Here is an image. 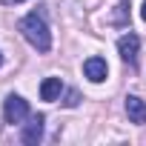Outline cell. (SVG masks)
<instances>
[{
  "mask_svg": "<svg viewBox=\"0 0 146 146\" xmlns=\"http://www.w3.org/2000/svg\"><path fill=\"white\" fill-rule=\"evenodd\" d=\"M60 92H63V80L60 78H46L43 83H40V98L43 100H60Z\"/></svg>",
  "mask_w": 146,
  "mask_h": 146,
  "instance_id": "52a82bcc",
  "label": "cell"
},
{
  "mask_svg": "<svg viewBox=\"0 0 146 146\" xmlns=\"http://www.w3.org/2000/svg\"><path fill=\"white\" fill-rule=\"evenodd\" d=\"M123 106H126V115H129V120H132V123H137V126H143V123H146V103H143L137 95H129Z\"/></svg>",
  "mask_w": 146,
  "mask_h": 146,
  "instance_id": "8992f818",
  "label": "cell"
},
{
  "mask_svg": "<svg viewBox=\"0 0 146 146\" xmlns=\"http://www.w3.org/2000/svg\"><path fill=\"white\" fill-rule=\"evenodd\" d=\"M3 117H6V123H23L26 117H29V103L20 98V95H9L6 100H3Z\"/></svg>",
  "mask_w": 146,
  "mask_h": 146,
  "instance_id": "7a4b0ae2",
  "label": "cell"
},
{
  "mask_svg": "<svg viewBox=\"0 0 146 146\" xmlns=\"http://www.w3.org/2000/svg\"><path fill=\"white\" fill-rule=\"evenodd\" d=\"M117 52H120V57L126 60V63H135L137 60V52H140V37L137 35H123L120 40H117Z\"/></svg>",
  "mask_w": 146,
  "mask_h": 146,
  "instance_id": "3957f363",
  "label": "cell"
},
{
  "mask_svg": "<svg viewBox=\"0 0 146 146\" xmlns=\"http://www.w3.org/2000/svg\"><path fill=\"white\" fill-rule=\"evenodd\" d=\"M83 75H86L92 83H103L106 75H109V66H106L103 57H89V60L83 63Z\"/></svg>",
  "mask_w": 146,
  "mask_h": 146,
  "instance_id": "277c9868",
  "label": "cell"
},
{
  "mask_svg": "<svg viewBox=\"0 0 146 146\" xmlns=\"http://www.w3.org/2000/svg\"><path fill=\"white\" fill-rule=\"evenodd\" d=\"M0 63H3V54H0Z\"/></svg>",
  "mask_w": 146,
  "mask_h": 146,
  "instance_id": "7c38bea8",
  "label": "cell"
},
{
  "mask_svg": "<svg viewBox=\"0 0 146 146\" xmlns=\"http://www.w3.org/2000/svg\"><path fill=\"white\" fill-rule=\"evenodd\" d=\"M15 3H23V0H15Z\"/></svg>",
  "mask_w": 146,
  "mask_h": 146,
  "instance_id": "8fae6325",
  "label": "cell"
},
{
  "mask_svg": "<svg viewBox=\"0 0 146 146\" xmlns=\"http://www.w3.org/2000/svg\"><path fill=\"white\" fill-rule=\"evenodd\" d=\"M140 17L146 20V0H143V9H140Z\"/></svg>",
  "mask_w": 146,
  "mask_h": 146,
  "instance_id": "30bf717a",
  "label": "cell"
},
{
  "mask_svg": "<svg viewBox=\"0 0 146 146\" xmlns=\"http://www.w3.org/2000/svg\"><path fill=\"white\" fill-rule=\"evenodd\" d=\"M43 115H35V117H29V123L23 126V135H20V140L23 143H29V146H35L40 137H43Z\"/></svg>",
  "mask_w": 146,
  "mask_h": 146,
  "instance_id": "5b68a950",
  "label": "cell"
},
{
  "mask_svg": "<svg viewBox=\"0 0 146 146\" xmlns=\"http://www.w3.org/2000/svg\"><path fill=\"white\" fill-rule=\"evenodd\" d=\"M78 103H80V92H78V89H69L66 98H63V106H66V109H75Z\"/></svg>",
  "mask_w": 146,
  "mask_h": 146,
  "instance_id": "9c48e42d",
  "label": "cell"
},
{
  "mask_svg": "<svg viewBox=\"0 0 146 146\" xmlns=\"http://www.w3.org/2000/svg\"><path fill=\"white\" fill-rule=\"evenodd\" d=\"M126 15H129V3H117V6H115V15L109 17V23H115V26H120V23L126 20Z\"/></svg>",
  "mask_w": 146,
  "mask_h": 146,
  "instance_id": "ba28073f",
  "label": "cell"
},
{
  "mask_svg": "<svg viewBox=\"0 0 146 146\" xmlns=\"http://www.w3.org/2000/svg\"><path fill=\"white\" fill-rule=\"evenodd\" d=\"M20 32H23V37H26L37 52H49V49H52V32H49L46 17H43L40 12L26 15V17L20 20Z\"/></svg>",
  "mask_w": 146,
  "mask_h": 146,
  "instance_id": "6da1fadb",
  "label": "cell"
}]
</instances>
